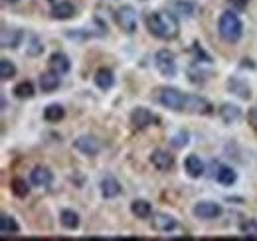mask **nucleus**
Instances as JSON below:
<instances>
[{
	"label": "nucleus",
	"mask_w": 257,
	"mask_h": 241,
	"mask_svg": "<svg viewBox=\"0 0 257 241\" xmlns=\"http://www.w3.org/2000/svg\"><path fill=\"white\" fill-rule=\"evenodd\" d=\"M60 221L65 229H77L79 227V215L73 210H64L60 213Z\"/></svg>",
	"instance_id": "b1692460"
},
{
	"label": "nucleus",
	"mask_w": 257,
	"mask_h": 241,
	"mask_svg": "<svg viewBox=\"0 0 257 241\" xmlns=\"http://www.w3.org/2000/svg\"><path fill=\"white\" fill-rule=\"evenodd\" d=\"M162 107L170 109V111H186V103H188V95H184L182 91L176 87H164L159 95Z\"/></svg>",
	"instance_id": "7ed1b4c3"
},
{
	"label": "nucleus",
	"mask_w": 257,
	"mask_h": 241,
	"mask_svg": "<svg viewBox=\"0 0 257 241\" xmlns=\"http://www.w3.org/2000/svg\"><path fill=\"white\" fill-rule=\"evenodd\" d=\"M64 117H65V109L62 105H58V103H52V105H48L44 109V119L48 120V123H60Z\"/></svg>",
	"instance_id": "5701e85b"
},
{
	"label": "nucleus",
	"mask_w": 257,
	"mask_h": 241,
	"mask_svg": "<svg viewBox=\"0 0 257 241\" xmlns=\"http://www.w3.org/2000/svg\"><path fill=\"white\" fill-rule=\"evenodd\" d=\"M155 65L159 73L164 77H174L176 75V58L170 50H159L155 56Z\"/></svg>",
	"instance_id": "39448f33"
},
{
	"label": "nucleus",
	"mask_w": 257,
	"mask_h": 241,
	"mask_svg": "<svg viewBox=\"0 0 257 241\" xmlns=\"http://www.w3.org/2000/svg\"><path fill=\"white\" fill-rule=\"evenodd\" d=\"M40 89L44 93H54V91L60 87V75L54 73V71H46L40 75Z\"/></svg>",
	"instance_id": "dca6fc26"
},
{
	"label": "nucleus",
	"mask_w": 257,
	"mask_h": 241,
	"mask_svg": "<svg viewBox=\"0 0 257 241\" xmlns=\"http://www.w3.org/2000/svg\"><path fill=\"white\" fill-rule=\"evenodd\" d=\"M115 20H117L119 28H121L123 32H127V34L137 32L139 18H137V12H135V8H133V6L125 4V6L117 8V12H115Z\"/></svg>",
	"instance_id": "20e7f679"
},
{
	"label": "nucleus",
	"mask_w": 257,
	"mask_h": 241,
	"mask_svg": "<svg viewBox=\"0 0 257 241\" xmlns=\"http://www.w3.org/2000/svg\"><path fill=\"white\" fill-rule=\"evenodd\" d=\"M4 2H10V4H14V2H18V0H4Z\"/></svg>",
	"instance_id": "f704fd0d"
},
{
	"label": "nucleus",
	"mask_w": 257,
	"mask_h": 241,
	"mask_svg": "<svg viewBox=\"0 0 257 241\" xmlns=\"http://www.w3.org/2000/svg\"><path fill=\"white\" fill-rule=\"evenodd\" d=\"M249 120H251V125L257 129V109H253V111L249 113Z\"/></svg>",
	"instance_id": "72a5a7b5"
},
{
	"label": "nucleus",
	"mask_w": 257,
	"mask_h": 241,
	"mask_svg": "<svg viewBox=\"0 0 257 241\" xmlns=\"http://www.w3.org/2000/svg\"><path fill=\"white\" fill-rule=\"evenodd\" d=\"M157 115H153L149 109L145 107H137L133 113H131V127L137 129V131H143L151 125H157Z\"/></svg>",
	"instance_id": "423d86ee"
},
{
	"label": "nucleus",
	"mask_w": 257,
	"mask_h": 241,
	"mask_svg": "<svg viewBox=\"0 0 257 241\" xmlns=\"http://www.w3.org/2000/svg\"><path fill=\"white\" fill-rule=\"evenodd\" d=\"M95 85L103 91L111 89V87L115 85V75H113V71H111V69H105V67L99 69L95 73Z\"/></svg>",
	"instance_id": "aec40b11"
},
{
	"label": "nucleus",
	"mask_w": 257,
	"mask_h": 241,
	"mask_svg": "<svg viewBox=\"0 0 257 241\" xmlns=\"http://www.w3.org/2000/svg\"><path fill=\"white\" fill-rule=\"evenodd\" d=\"M237 178V174H235V170H231L229 166H222L220 170H218V174H216V180L220 182L222 186H231L233 182Z\"/></svg>",
	"instance_id": "a878e982"
},
{
	"label": "nucleus",
	"mask_w": 257,
	"mask_h": 241,
	"mask_svg": "<svg viewBox=\"0 0 257 241\" xmlns=\"http://www.w3.org/2000/svg\"><path fill=\"white\" fill-rule=\"evenodd\" d=\"M14 75H16V65L10 60L2 58V60H0V77H2L4 81H8V79H12Z\"/></svg>",
	"instance_id": "cd10ccee"
},
{
	"label": "nucleus",
	"mask_w": 257,
	"mask_h": 241,
	"mask_svg": "<svg viewBox=\"0 0 257 241\" xmlns=\"http://www.w3.org/2000/svg\"><path fill=\"white\" fill-rule=\"evenodd\" d=\"M176 219L168 213H155L153 215V229L155 231H161V233H168L172 229H176Z\"/></svg>",
	"instance_id": "9b49d317"
},
{
	"label": "nucleus",
	"mask_w": 257,
	"mask_h": 241,
	"mask_svg": "<svg viewBox=\"0 0 257 241\" xmlns=\"http://www.w3.org/2000/svg\"><path fill=\"white\" fill-rule=\"evenodd\" d=\"M52 180H54V174L46 166H36L32 170V174H30L32 186H38V188H48L52 184Z\"/></svg>",
	"instance_id": "f8f14e48"
},
{
	"label": "nucleus",
	"mask_w": 257,
	"mask_h": 241,
	"mask_svg": "<svg viewBox=\"0 0 257 241\" xmlns=\"http://www.w3.org/2000/svg\"><path fill=\"white\" fill-rule=\"evenodd\" d=\"M239 233L245 237H257V221L255 219H245L239 223Z\"/></svg>",
	"instance_id": "c756f323"
},
{
	"label": "nucleus",
	"mask_w": 257,
	"mask_h": 241,
	"mask_svg": "<svg viewBox=\"0 0 257 241\" xmlns=\"http://www.w3.org/2000/svg\"><path fill=\"white\" fill-rule=\"evenodd\" d=\"M151 162H153V166H155L157 170H161V172H168V170L174 168V156L168 154L166 151H155L151 154Z\"/></svg>",
	"instance_id": "9d476101"
},
{
	"label": "nucleus",
	"mask_w": 257,
	"mask_h": 241,
	"mask_svg": "<svg viewBox=\"0 0 257 241\" xmlns=\"http://www.w3.org/2000/svg\"><path fill=\"white\" fill-rule=\"evenodd\" d=\"M10 190L16 198H28V194H30V186L24 178H14L10 182Z\"/></svg>",
	"instance_id": "393cba45"
},
{
	"label": "nucleus",
	"mask_w": 257,
	"mask_h": 241,
	"mask_svg": "<svg viewBox=\"0 0 257 241\" xmlns=\"http://www.w3.org/2000/svg\"><path fill=\"white\" fill-rule=\"evenodd\" d=\"M172 145H174V147H184V145H188V135H186V133H184V135H182V133L176 135L174 141H172Z\"/></svg>",
	"instance_id": "473e14b6"
},
{
	"label": "nucleus",
	"mask_w": 257,
	"mask_h": 241,
	"mask_svg": "<svg viewBox=\"0 0 257 241\" xmlns=\"http://www.w3.org/2000/svg\"><path fill=\"white\" fill-rule=\"evenodd\" d=\"M218 32H220L224 42L235 44V42H239V38L243 34V24H241V20L237 18V14L233 10H227L218 20Z\"/></svg>",
	"instance_id": "f03ea898"
},
{
	"label": "nucleus",
	"mask_w": 257,
	"mask_h": 241,
	"mask_svg": "<svg viewBox=\"0 0 257 241\" xmlns=\"http://www.w3.org/2000/svg\"><path fill=\"white\" fill-rule=\"evenodd\" d=\"M229 89L233 91L235 95H239L241 99H249L251 97V91H249V85L237 81V79H229Z\"/></svg>",
	"instance_id": "c85d7f7f"
},
{
	"label": "nucleus",
	"mask_w": 257,
	"mask_h": 241,
	"mask_svg": "<svg viewBox=\"0 0 257 241\" xmlns=\"http://www.w3.org/2000/svg\"><path fill=\"white\" fill-rule=\"evenodd\" d=\"M75 16V6L71 4V2H58L54 8H52V18L54 20H69V18H73Z\"/></svg>",
	"instance_id": "2eb2a0df"
},
{
	"label": "nucleus",
	"mask_w": 257,
	"mask_h": 241,
	"mask_svg": "<svg viewBox=\"0 0 257 241\" xmlns=\"http://www.w3.org/2000/svg\"><path fill=\"white\" fill-rule=\"evenodd\" d=\"M101 194L103 198H115L121 194V184L115 180V178H103L101 180Z\"/></svg>",
	"instance_id": "4be33fe9"
},
{
	"label": "nucleus",
	"mask_w": 257,
	"mask_h": 241,
	"mask_svg": "<svg viewBox=\"0 0 257 241\" xmlns=\"http://www.w3.org/2000/svg\"><path fill=\"white\" fill-rule=\"evenodd\" d=\"M73 149L79 151L81 154H85V156H95L101 151V145H99V141L93 139V137H79L73 143Z\"/></svg>",
	"instance_id": "6e6552de"
},
{
	"label": "nucleus",
	"mask_w": 257,
	"mask_h": 241,
	"mask_svg": "<svg viewBox=\"0 0 257 241\" xmlns=\"http://www.w3.org/2000/svg\"><path fill=\"white\" fill-rule=\"evenodd\" d=\"M227 4L231 6V10H233V12H241V10H245V8H247L249 0H227Z\"/></svg>",
	"instance_id": "2f4dec72"
},
{
	"label": "nucleus",
	"mask_w": 257,
	"mask_h": 241,
	"mask_svg": "<svg viewBox=\"0 0 257 241\" xmlns=\"http://www.w3.org/2000/svg\"><path fill=\"white\" fill-rule=\"evenodd\" d=\"M50 2H52V0H50Z\"/></svg>",
	"instance_id": "c9c22d12"
},
{
	"label": "nucleus",
	"mask_w": 257,
	"mask_h": 241,
	"mask_svg": "<svg viewBox=\"0 0 257 241\" xmlns=\"http://www.w3.org/2000/svg\"><path fill=\"white\" fill-rule=\"evenodd\" d=\"M22 32L18 28H8V26H2V34H0V42H2V48H18V44L22 42Z\"/></svg>",
	"instance_id": "ddd939ff"
},
{
	"label": "nucleus",
	"mask_w": 257,
	"mask_h": 241,
	"mask_svg": "<svg viewBox=\"0 0 257 241\" xmlns=\"http://www.w3.org/2000/svg\"><path fill=\"white\" fill-rule=\"evenodd\" d=\"M34 85L30 81H22V83H18L16 87H14V95L18 97V99H32L34 97Z\"/></svg>",
	"instance_id": "bb28decb"
},
{
	"label": "nucleus",
	"mask_w": 257,
	"mask_h": 241,
	"mask_svg": "<svg viewBox=\"0 0 257 241\" xmlns=\"http://www.w3.org/2000/svg\"><path fill=\"white\" fill-rule=\"evenodd\" d=\"M20 231V225L16 223V219L8 213H2L0 215V233L2 237H8V235H16Z\"/></svg>",
	"instance_id": "f3484780"
},
{
	"label": "nucleus",
	"mask_w": 257,
	"mask_h": 241,
	"mask_svg": "<svg viewBox=\"0 0 257 241\" xmlns=\"http://www.w3.org/2000/svg\"><path fill=\"white\" fill-rule=\"evenodd\" d=\"M192 211L198 219H216L222 215V206L216 202H198Z\"/></svg>",
	"instance_id": "0eeeda50"
},
{
	"label": "nucleus",
	"mask_w": 257,
	"mask_h": 241,
	"mask_svg": "<svg viewBox=\"0 0 257 241\" xmlns=\"http://www.w3.org/2000/svg\"><path fill=\"white\" fill-rule=\"evenodd\" d=\"M220 117H222V120H224V123L231 125V123H235V120L241 119V109H239L237 105L224 103V105L220 107Z\"/></svg>",
	"instance_id": "6ab92c4d"
},
{
	"label": "nucleus",
	"mask_w": 257,
	"mask_h": 241,
	"mask_svg": "<svg viewBox=\"0 0 257 241\" xmlns=\"http://www.w3.org/2000/svg\"><path fill=\"white\" fill-rule=\"evenodd\" d=\"M174 8L178 10V14L186 16V18L194 16V12H196V6H194L192 2H184V0H176L174 2Z\"/></svg>",
	"instance_id": "7c9ffc66"
},
{
	"label": "nucleus",
	"mask_w": 257,
	"mask_h": 241,
	"mask_svg": "<svg viewBox=\"0 0 257 241\" xmlns=\"http://www.w3.org/2000/svg\"><path fill=\"white\" fill-rule=\"evenodd\" d=\"M145 22H147L149 32L161 40H174L180 32L178 20L170 12H149Z\"/></svg>",
	"instance_id": "f257e3e1"
},
{
	"label": "nucleus",
	"mask_w": 257,
	"mask_h": 241,
	"mask_svg": "<svg viewBox=\"0 0 257 241\" xmlns=\"http://www.w3.org/2000/svg\"><path fill=\"white\" fill-rule=\"evenodd\" d=\"M48 67H50V71H54L58 75H64L69 71L71 63H69L65 54H52V58L48 60Z\"/></svg>",
	"instance_id": "4468645a"
},
{
	"label": "nucleus",
	"mask_w": 257,
	"mask_h": 241,
	"mask_svg": "<svg viewBox=\"0 0 257 241\" xmlns=\"http://www.w3.org/2000/svg\"><path fill=\"white\" fill-rule=\"evenodd\" d=\"M184 168H186L188 176H192V178H200V176L204 174V162H202L200 156H196V154L186 156V160H184Z\"/></svg>",
	"instance_id": "a211bd4d"
},
{
	"label": "nucleus",
	"mask_w": 257,
	"mask_h": 241,
	"mask_svg": "<svg viewBox=\"0 0 257 241\" xmlns=\"http://www.w3.org/2000/svg\"><path fill=\"white\" fill-rule=\"evenodd\" d=\"M186 113H194V115H208V113H212V105H210V101H206L204 97L188 95Z\"/></svg>",
	"instance_id": "1a4fd4ad"
},
{
	"label": "nucleus",
	"mask_w": 257,
	"mask_h": 241,
	"mask_svg": "<svg viewBox=\"0 0 257 241\" xmlns=\"http://www.w3.org/2000/svg\"><path fill=\"white\" fill-rule=\"evenodd\" d=\"M131 211H133V215L139 217V219H149L151 213H153V206H151L147 200H135V202L131 204Z\"/></svg>",
	"instance_id": "412c9836"
}]
</instances>
